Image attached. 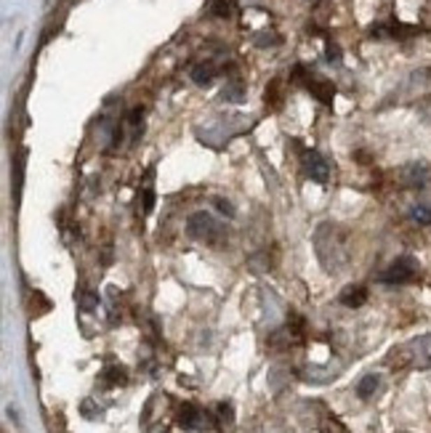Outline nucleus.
Masks as SVG:
<instances>
[{
  "label": "nucleus",
  "instance_id": "obj_9",
  "mask_svg": "<svg viewBox=\"0 0 431 433\" xmlns=\"http://www.w3.org/2000/svg\"><path fill=\"white\" fill-rule=\"evenodd\" d=\"M234 11V3L232 0H211V13L218 19H229Z\"/></svg>",
  "mask_w": 431,
  "mask_h": 433
},
{
  "label": "nucleus",
  "instance_id": "obj_13",
  "mask_svg": "<svg viewBox=\"0 0 431 433\" xmlns=\"http://www.w3.org/2000/svg\"><path fill=\"white\" fill-rule=\"evenodd\" d=\"M96 303H99V301H96L94 295H83V298H80V306L85 308V311H94Z\"/></svg>",
  "mask_w": 431,
  "mask_h": 433
},
{
  "label": "nucleus",
  "instance_id": "obj_7",
  "mask_svg": "<svg viewBox=\"0 0 431 433\" xmlns=\"http://www.w3.org/2000/svg\"><path fill=\"white\" fill-rule=\"evenodd\" d=\"M200 418H202L200 412L195 407H189V404L178 412V423H181L184 428H197V425H200Z\"/></svg>",
  "mask_w": 431,
  "mask_h": 433
},
{
  "label": "nucleus",
  "instance_id": "obj_2",
  "mask_svg": "<svg viewBox=\"0 0 431 433\" xmlns=\"http://www.w3.org/2000/svg\"><path fill=\"white\" fill-rule=\"evenodd\" d=\"M189 234L211 242V239L218 234V226H216V221L208 213L200 211V213H195V215H189Z\"/></svg>",
  "mask_w": 431,
  "mask_h": 433
},
{
  "label": "nucleus",
  "instance_id": "obj_6",
  "mask_svg": "<svg viewBox=\"0 0 431 433\" xmlns=\"http://www.w3.org/2000/svg\"><path fill=\"white\" fill-rule=\"evenodd\" d=\"M365 298H367V290L365 288H346L344 292H341V303H344V306H349V308L362 306Z\"/></svg>",
  "mask_w": 431,
  "mask_h": 433
},
{
  "label": "nucleus",
  "instance_id": "obj_8",
  "mask_svg": "<svg viewBox=\"0 0 431 433\" xmlns=\"http://www.w3.org/2000/svg\"><path fill=\"white\" fill-rule=\"evenodd\" d=\"M378 375H367V378H362L360 381V385H357V394L362 396V399H370V396L378 391Z\"/></svg>",
  "mask_w": 431,
  "mask_h": 433
},
{
  "label": "nucleus",
  "instance_id": "obj_14",
  "mask_svg": "<svg viewBox=\"0 0 431 433\" xmlns=\"http://www.w3.org/2000/svg\"><path fill=\"white\" fill-rule=\"evenodd\" d=\"M216 208L221 213H227V215H234V208H232V202H227V199H216Z\"/></svg>",
  "mask_w": 431,
  "mask_h": 433
},
{
  "label": "nucleus",
  "instance_id": "obj_12",
  "mask_svg": "<svg viewBox=\"0 0 431 433\" xmlns=\"http://www.w3.org/2000/svg\"><path fill=\"white\" fill-rule=\"evenodd\" d=\"M107 381L112 383V385H115V383H125V369H109Z\"/></svg>",
  "mask_w": 431,
  "mask_h": 433
},
{
  "label": "nucleus",
  "instance_id": "obj_3",
  "mask_svg": "<svg viewBox=\"0 0 431 433\" xmlns=\"http://www.w3.org/2000/svg\"><path fill=\"white\" fill-rule=\"evenodd\" d=\"M304 168H306V176H309L311 181H317V184H327V178H330V168H327V162H325L317 152H306V155H304Z\"/></svg>",
  "mask_w": 431,
  "mask_h": 433
},
{
  "label": "nucleus",
  "instance_id": "obj_5",
  "mask_svg": "<svg viewBox=\"0 0 431 433\" xmlns=\"http://www.w3.org/2000/svg\"><path fill=\"white\" fill-rule=\"evenodd\" d=\"M189 78L195 80L197 85H211L216 78V64L213 62H205V64H197L192 72H189Z\"/></svg>",
  "mask_w": 431,
  "mask_h": 433
},
{
  "label": "nucleus",
  "instance_id": "obj_15",
  "mask_svg": "<svg viewBox=\"0 0 431 433\" xmlns=\"http://www.w3.org/2000/svg\"><path fill=\"white\" fill-rule=\"evenodd\" d=\"M327 59H330V62H338V59H341V51H338L336 45H327Z\"/></svg>",
  "mask_w": 431,
  "mask_h": 433
},
{
  "label": "nucleus",
  "instance_id": "obj_11",
  "mask_svg": "<svg viewBox=\"0 0 431 433\" xmlns=\"http://www.w3.org/2000/svg\"><path fill=\"white\" fill-rule=\"evenodd\" d=\"M410 215H413V221L416 223H431V211L429 208H423V205H416Z\"/></svg>",
  "mask_w": 431,
  "mask_h": 433
},
{
  "label": "nucleus",
  "instance_id": "obj_10",
  "mask_svg": "<svg viewBox=\"0 0 431 433\" xmlns=\"http://www.w3.org/2000/svg\"><path fill=\"white\" fill-rule=\"evenodd\" d=\"M280 101H283V83H280V80H274L269 88H267V104L280 106Z\"/></svg>",
  "mask_w": 431,
  "mask_h": 433
},
{
  "label": "nucleus",
  "instance_id": "obj_4",
  "mask_svg": "<svg viewBox=\"0 0 431 433\" xmlns=\"http://www.w3.org/2000/svg\"><path fill=\"white\" fill-rule=\"evenodd\" d=\"M429 181V168L423 162H407L400 171V184L402 186H423Z\"/></svg>",
  "mask_w": 431,
  "mask_h": 433
},
{
  "label": "nucleus",
  "instance_id": "obj_1",
  "mask_svg": "<svg viewBox=\"0 0 431 433\" xmlns=\"http://www.w3.org/2000/svg\"><path fill=\"white\" fill-rule=\"evenodd\" d=\"M418 274V263L416 258H410V255H402V258H397V261L391 263L389 269L381 274V282H386V285H402V282H410V279H416Z\"/></svg>",
  "mask_w": 431,
  "mask_h": 433
}]
</instances>
